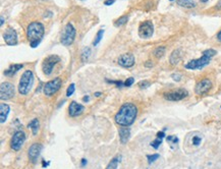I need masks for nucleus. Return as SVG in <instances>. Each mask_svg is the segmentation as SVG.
<instances>
[{"mask_svg": "<svg viewBox=\"0 0 221 169\" xmlns=\"http://www.w3.org/2000/svg\"><path fill=\"white\" fill-rule=\"evenodd\" d=\"M134 77H129V79L125 81L124 86H125V87H130V86H132V85L134 84Z\"/></svg>", "mask_w": 221, "mask_h": 169, "instance_id": "obj_34", "label": "nucleus"}, {"mask_svg": "<svg viewBox=\"0 0 221 169\" xmlns=\"http://www.w3.org/2000/svg\"><path fill=\"white\" fill-rule=\"evenodd\" d=\"M187 91L185 89H176L173 91H169V92H166L163 95L164 99L168 101H172V102H176V101H181L182 99H185L187 97Z\"/></svg>", "mask_w": 221, "mask_h": 169, "instance_id": "obj_5", "label": "nucleus"}, {"mask_svg": "<svg viewBox=\"0 0 221 169\" xmlns=\"http://www.w3.org/2000/svg\"><path fill=\"white\" fill-rule=\"evenodd\" d=\"M42 148H43V146L41 145V144H34V145H32L30 147L28 155H29V159H30V161L32 163L37 162L38 157L40 156L41 151H42Z\"/></svg>", "mask_w": 221, "mask_h": 169, "instance_id": "obj_13", "label": "nucleus"}, {"mask_svg": "<svg viewBox=\"0 0 221 169\" xmlns=\"http://www.w3.org/2000/svg\"><path fill=\"white\" fill-rule=\"evenodd\" d=\"M167 141L169 143H173V144H177L178 142V139L175 137V135H169V137H167Z\"/></svg>", "mask_w": 221, "mask_h": 169, "instance_id": "obj_32", "label": "nucleus"}, {"mask_svg": "<svg viewBox=\"0 0 221 169\" xmlns=\"http://www.w3.org/2000/svg\"><path fill=\"white\" fill-rule=\"evenodd\" d=\"M28 127L32 129L33 135H37V133H38V129H39V120L38 119H33V120L29 123Z\"/></svg>", "mask_w": 221, "mask_h": 169, "instance_id": "obj_22", "label": "nucleus"}, {"mask_svg": "<svg viewBox=\"0 0 221 169\" xmlns=\"http://www.w3.org/2000/svg\"><path fill=\"white\" fill-rule=\"evenodd\" d=\"M153 33H154L153 24L149 22V20L142 23L140 24V27H139V35H140V37L143 39L150 38V37L153 35Z\"/></svg>", "mask_w": 221, "mask_h": 169, "instance_id": "obj_10", "label": "nucleus"}, {"mask_svg": "<svg viewBox=\"0 0 221 169\" xmlns=\"http://www.w3.org/2000/svg\"><path fill=\"white\" fill-rule=\"evenodd\" d=\"M90 52H91L90 48H85L84 50H83V55H82V59H83L84 61L87 60L88 57H89V55H90Z\"/></svg>", "mask_w": 221, "mask_h": 169, "instance_id": "obj_28", "label": "nucleus"}, {"mask_svg": "<svg viewBox=\"0 0 221 169\" xmlns=\"http://www.w3.org/2000/svg\"><path fill=\"white\" fill-rule=\"evenodd\" d=\"M217 39H218V41H220V42H221V31L217 34Z\"/></svg>", "mask_w": 221, "mask_h": 169, "instance_id": "obj_40", "label": "nucleus"}, {"mask_svg": "<svg viewBox=\"0 0 221 169\" xmlns=\"http://www.w3.org/2000/svg\"><path fill=\"white\" fill-rule=\"evenodd\" d=\"M160 157L159 156V154H154V155H149V156H147V159H148V163L151 164V163H153L154 161H156V160Z\"/></svg>", "mask_w": 221, "mask_h": 169, "instance_id": "obj_27", "label": "nucleus"}, {"mask_svg": "<svg viewBox=\"0 0 221 169\" xmlns=\"http://www.w3.org/2000/svg\"><path fill=\"white\" fill-rule=\"evenodd\" d=\"M103 34H104V31H103V30H100L99 32L97 33L96 38H95V40H94V42H93L94 46H97V45L99 44V42H100L101 39H102V37H103Z\"/></svg>", "mask_w": 221, "mask_h": 169, "instance_id": "obj_26", "label": "nucleus"}, {"mask_svg": "<svg viewBox=\"0 0 221 169\" xmlns=\"http://www.w3.org/2000/svg\"><path fill=\"white\" fill-rule=\"evenodd\" d=\"M181 58H182V52H181V50L176 49V50H174L170 55V58H169L170 64L171 65L177 64L179 62V60H181Z\"/></svg>", "mask_w": 221, "mask_h": 169, "instance_id": "obj_19", "label": "nucleus"}, {"mask_svg": "<svg viewBox=\"0 0 221 169\" xmlns=\"http://www.w3.org/2000/svg\"><path fill=\"white\" fill-rule=\"evenodd\" d=\"M84 106L76 103V101H72L69 105V108H68V113L71 115V117H76V116H79L82 113L84 112Z\"/></svg>", "mask_w": 221, "mask_h": 169, "instance_id": "obj_16", "label": "nucleus"}, {"mask_svg": "<svg viewBox=\"0 0 221 169\" xmlns=\"http://www.w3.org/2000/svg\"><path fill=\"white\" fill-rule=\"evenodd\" d=\"M212 87H213V84H212L211 80L209 79H203L200 82H198L197 85L195 87V93L199 95V96H203L207 93H209Z\"/></svg>", "mask_w": 221, "mask_h": 169, "instance_id": "obj_7", "label": "nucleus"}, {"mask_svg": "<svg viewBox=\"0 0 221 169\" xmlns=\"http://www.w3.org/2000/svg\"><path fill=\"white\" fill-rule=\"evenodd\" d=\"M171 77H172V79L174 81H176V82H179L182 80V75H179V73H173Z\"/></svg>", "mask_w": 221, "mask_h": 169, "instance_id": "obj_35", "label": "nucleus"}, {"mask_svg": "<svg viewBox=\"0 0 221 169\" xmlns=\"http://www.w3.org/2000/svg\"><path fill=\"white\" fill-rule=\"evenodd\" d=\"M24 141H26V134L22 130L16 131V133H14V135H12L11 141H10L11 149L14 151L20 150V148L23 147Z\"/></svg>", "mask_w": 221, "mask_h": 169, "instance_id": "obj_8", "label": "nucleus"}, {"mask_svg": "<svg viewBox=\"0 0 221 169\" xmlns=\"http://www.w3.org/2000/svg\"><path fill=\"white\" fill-rule=\"evenodd\" d=\"M216 8H217V9H221V0H220V1H218V2H217V5H216Z\"/></svg>", "mask_w": 221, "mask_h": 169, "instance_id": "obj_39", "label": "nucleus"}, {"mask_svg": "<svg viewBox=\"0 0 221 169\" xmlns=\"http://www.w3.org/2000/svg\"><path fill=\"white\" fill-rule=\"evenodd\" d=\"M201 141H202V139L200 138L199 135H195V137L193 138V140H192L193 145H195V146H199L200 144H201Z\"/></svg>", "mask_w": 221, "mask_h": 169, "instance_id": "obj_31", "label": "nucleus"}, {"mask_svg": "<svg viewBox=\"0 0 221 169\" xmlns=\"http://www.w3.org/2000/svg\"><path fill=\"white\" fill-rule=\"evenodd\" d=\"M121 160V156H116V157H114L110 163L108 164V166L106 169H116L117 168V165H118V162H120Z\"/></svg>", "mask_w": 221, "mask_h": 169, "instance_id": "obj_23", "label": "nucleus"}, {"mask_svg": "<svg viewBox=\"0 0 221 169\" xmlns=\"http://www.w3.org/2000/svg\"><path fill=\"white\" fill-rule=\"evenodd\" d=\"M138 108L132 103L124 104L115 115V122L121 126H129L136 120Z\"/></svg>", "mask_w": 221, "mask_h": 169, "instance_id": "obj_1", "label": "nucleus"}, {"mask_svg": "<svg viewBox=\"0 0 221 169\" xmlns=\"http://www.w3.org/2000/svg\"><path fill=\"white\" fill-rule=\"evenodd\" d=\"M214 55H216V51L213 50V49H208V50H205L203 52V55L202 57H200L198 59H193L189 61L186 65L185 67L187 69H201L204 66H206L207 64H209L211 58L213 57Z\"/></svg>", "mask_w": 221, "mask_h": 169, "instance_id": "obj_3", "label": "nucleus"}, {"mask_svg": "<svg viewBox=\"0 0 221 169\" xmlns=\"http://www.w3.org/2000/svg\"><path fill=\"white\" fill-rule=\"evenodd\" d=\"M86 163H87V161H86V160L84 159V160H83V161H82V164H83V166L85 165V164H86Z\"/></svg>", "mask_w": 221, "mask_h": 169, "instance_id": "obj_43", "label": "nucleus"}, {"mask_svg": "<svg viewBox=\"0 0 221 169\" xmlns=\"http://www.w3.org/2000/svg\"><path fill=\"white\" fill-rule=\"evenodd\" d=\"M76 38V30L75 28L72 27V24H66V27H65L64 31L62 33V36H61V43L65 46H68V45H71L73 40Z\"/></svg>", "mask_w": 221, "mask_h": 169, "instance_id": "obj_6", "label": "nucleus"}, {"mask_svg": "<svg viewBox=\"0 0 221 169\" xmlns=\"http://www.w3.org/2000/svg\"><path fill=\"white\" fill-rule=\"evenodd\" d=\"M88 100H89V97H88V96H85V97H84V101H85V102H88Z\"/></svg>", "mask_w": 221, "mask_h": 169, "instance_id": "obj_41", "label": "nucleus"}, {"mask_svg": "<svg viewBox=\"0 0 221 169\" xmlns=\"http://www.w3.org/2000/svg\"><path fill=\"white\" fill-rule=\"evenodd\" d=\"M33 83H34V73L31 71H26L19 80L18 92L22 95H27L32 89Z\"/></svg>", "mask_w": 221, "mask_h": 169, "instance_id": "obj_4", "label": "nucleus"}, {"mask_svg": "<svg viewBox=\"0 0 221 169\" xmlns=\"http://www.w3.org/2000/svg\"><path fill=\"white\" fill-rule=\"evenodd\" d=\"M59 60H60V58L57 55H50L49 57H47L43 62V71L45 75H47V76L50 75L53 71L54 65L57 62H59Z\"/></svg>", "mask_w": 221, "mask_h": 169, "instance_id": "obj_12", "label": "nucleus"}, {"mask_svg": "<svg viewBox=\"0 0 221 169\" xmlns=\"http://www.w3.org/2000/svg\"><path fill=\"white\" fill-rule=\"evenodd\" d=\"M14 96V87L10 83H2L0 86V98L1 100H8Z\"/></svg>", "mask_w": 221, "mask_h": 169, "instance_id": "obj_11", "label": "nucleus"}, {"mask_svg": "<svg viewBox=\"0 0 221 169\" xmlns=\"http://www.w3.org/2000/svg\"><path fill=\"white\" fill-rule=\"evenodd\" d=\"M43 35H44V27L42 24L34 22L30 24V26L28 27L27 36L33 48L38 46L43 38Z\"/></svg>", "mask_w": 221, "mask_h": 169, "instance_id": "obj_2", "label": "nucleus"}, {"mask_svg": "<svg viewBox=\"0 0 221 169\" xmlns=\"http://www.w3.org/2000/svg\"><path fill=\"white\" fill-rule=\"evenodd\" d=\"M3 38L8 45H16L18 43V35L12 28H8L3 34Z\"/></svg>", "mask_w": 221, "mask_h": 169, "instance_id": "obj_14", "label": "nucleus"}, {"mask_svg": "<svg viewBox=\"0 0 221 169\" xmlns=\"http://www.w3.org/2000/svg\"><path fill=\"white\" fill-rule=\"evenodd\" d=\"M118 64L120 66H124V67H132L133 65L134 64V57L133 54L130 53H126V54L121 55L119 58H118Z\"/></svg>", "mask_w": 221, "mask_h": 169, "instance_id": "obj_15", "label": "nucleus"}, {"mask_svg": "<svg viewBox=\"0 0 221 169\" xmlns=\"http://www.w3.org/2000/svg\"><path fill=\"white\" fill-rule=\"evenodd\" d=\"M75 84H71V86L67 88V91H66V96L69 97V96H71V95L73 94V92H75Z\"/></svg>", "mask_w": 221, "mask_h": 169, "instance_id": "obj_30", "label": "nucleus"}, {"mask_svg": "<svg viewBox=\"0 0 221 169\" xmlns=\"http://www.w3.org/2000/svg\"><path fill=\"white\" fill-rule=\"evenodd\" d=\"M208 1V0H201V2H203V3H206Z\"/></svg>", "mask_w": 221, "mask_h": 169, "instance_id": "obj_45", "label": "nucleus"}, {"mask_svg": "<svg viewBox=\"0 0 221 169\" xmlns=\"http://www.w3.org/2000/svg\"><path fill=\"white\" fill-rule=\"evenodd\" d=\"M165 50H166L165 47L160 46V47H158V48L155 49L153 54H154V56H155V57H156V58H158V59H159V58H161V57L165 54Z\"/></svg>", "mask_w": 221, "mask_h": 169, "instance_id": "obj_24", "label": "nucleus"}, {"mask_svg": "<svg viewBox=\"0 0 221 169\" xmlns=\"http://www.w3.org/2000/svg\"><path fill=\"white\" fill-rule=\"evenodd\" d=\"M165 137V134L163 133V131H159V133L157 134V138H159V139H163Z\"/></svg>", "mask_w": 221, "mask_h": 169, "instance_id": "obj_36", "label": "nucleus"}, {"mask_svg": "<svg viewBox=\"0 0 221 169\" xmlns=\"http://www.w3.org/2000/svg\"><path fill=\"white\" fill-rule=\"evenodd\" d=\"M170 1H173V0H170Z\"/></svg>", "mask_w": 221, "mask_h": 169, "instance_id": "obj_46", "label": "nucleus"}, {"mask_svg": "<svg viewBox=\"0 0 221 169\" xmlns=\"http://www.w3.org/2000/svg\"><path fill=\"white\" fill-rule=\"evenodd\" d=\"M9 111H10L9 106H8L7 104H1L0 105V122L1 123L5 122Z\"/></svg>", "mask_w": 221, "mask_h": 169, "instance_id": "obj_18", "label": "nucleus"}, {"mask_svg": "<svg viewBox=\"0 0 221 169\" xmlns=\"http://www.w3.org/2000/svg\"><path fill=\"white\" fill-rule=\"evenodd\" d=\"M60 87H61V80L59 77H56V79L45 84L43 89L44 94L46 96H52V95H54L60 89Z\"/></svg>", "mask_w": 221, "mask_h": 169, "instance_id": "obj_9", "label": "nucleus"}, {"mask_svg": "<svg viewBox=\"0 0 221 169\" xmlns=\"http://www.w3.org/2000/svg\"><path fill=\"white\" fill-rule=\"evenodd\" d=\"M161 143H162V139H157V140H155L154 142H152L151 143V146H152L154 149H158L159 148V146L161 145Z\"/></svg>", "mask_w": 221, "mask_h": 169, "instance_id": "obj_29", "label": "nucleus"}, {"mask_svg": "<svg viewBox=\"0 0 221 169\" xmlns=\"http://www.w3.org/2000/svg\"><path fill=\"white\" fill-rule=\"evenodd\" d=\"M95 95H96V96H97V97H99V96H101V93H100V92H97V93H96Z\"/></svg>", "mask_w": 221, "mask_h": 169, "instance_id": "obj_42", "label": "nucleus"}, {"mask_svg": "<svg viewBox=\"0 0 221 169\" xmlns=\"http://www.w3.org/2000/svg\"><path fill=\"white\" fill-rule=\"evenodd\" d=\"M177 4L186 8H194L196 6L195 0H177Z\"/></svg>", "mask_w": 221, "mask_h": 169, "instance_id": "obj_21", "label": "nucleus"}, {"mask_svg": "<svg viewBox=\"0 0 221 169\" xmlns=\"http://www.w3.org/2000/svg\"><path fill=\"white\" fill-rule=\"evenodd\" d=\"M128 19H129V16L128 15L122 16V18H120L119 19H117L116 22L114 23V26H115V27H120V26H122V24H124L126 22H128Z\"/></svg>", "mask_w": 221, "mask_h": 169, "instance_id": "obj_25", "label": "nucleus"}, {"mask_svg": "<svg viewBox=\"0 0 221 169\" xmlns=\"http://www.w3.org/2000/svg\"><path fill=\"white\" fill-rule=\"evenodd\" d=\"M20 68H23V64H13L4 71V75L7 77H11V76H13L14 73L18 72Z\"/></svg>", "mask_w": 221, "mask_h": 169, "instance_id": "obj_20", "label": "nucleus"}, {"mask_svg": "<svg viewBox=\"0 0 221 169\" xmlns=\"http://www.w3.org/2000/svg\"><path fill=\"white\" fill-rule=\"evenodd\" d=\"M3 23H4V18H3V16H1V26L3 24Z\"/></svg>", "mask_w": 221, "mask_h": 169, "instance_id": "obj_44", "label": "nucleus"}, {"mask_svg": "<svg viewBox=\"0 0 221 169\" xmlns=\"http://www.w3.org/2000/svg\"><path fill=\"white\" fill-rule=\"evenodd\" d=\"M129 135H130V129L129 126H122L119 129V138H120V142L122 144H125L129 141Z\"/></svg>", "mask_w": 221, "mask_h": 169, "instance_id": "obj_17", "label": "nucleus"}, {"mask_svg": "<svg viewBox=\"0 0 221 169\" xmlns=\"http://www.w3.org/2000/svg\"><path fill=\"white\" fill-rule=\"evenodd\" d=\"M150 86V83L148 81H144V82H140L139 83V87H140L141 89H145V88H148Z\"/></svg>", "mask_w": 221, "mask_h": 169, "instance_id": "obj_33", "label": "nucleus"}, {"mask_svg": "<svg viewBox=\"0 0 221 169\" xmlns=\"http://www.w3.org/2000/svg\"><path fill=\"white\" fill-rule=\"evenodd\" d=\"M114 1H115V0H106V1H105V5H111V4L114 3Z\"/></svg>", "mask_w": 221, "mask_h": 169, "instance_id": "obj_37", "label": "nucleus"}, {"mask_svg": "<svg viewBox=\"0 0 221 169\" xmlns=\"http://www.w3.org/2000/svg\"><path fill=\"white\" fill-rule=\"evenodd\" d=\"M145 66H147V67H152V66H153V62H152V61H148V62L145 63Z\"/></svg>", "mask_w": 221, "mask_h": 169, "instance_id": "obj_38", "label": "nucleus"}]
</instances>
